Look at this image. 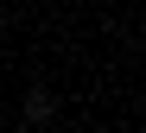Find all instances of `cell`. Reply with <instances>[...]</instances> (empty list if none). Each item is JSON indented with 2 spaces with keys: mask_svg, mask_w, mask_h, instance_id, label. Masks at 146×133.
<instances>
[{
  "mask_svg": "<svg viewBox=\"0 0 146 133\" xmlns=\"http://www.w3.org/2000/svg\"><path fill=\"white\" fill-rule=\"evenodd\" d=\"M19 133H38V127H19Z\"/></svg>",
  "mask_w": 146,
  "mask_h": 133,
  "instance_id": "obj_2",
  "label": "cell"
},
{
  "mask_svg": "<svg viewBox=\"0 0 146 133\" xmlns=\"http://www.w3.org/2000/svg\"><path fill=\"white\" fill-rule=\"evenodd\" d=\"M51 108H57L51 89H32V95H26V120H51Z\"/></svg>",
  "mask_w": 146,
  "mask_h": 133,
  "instance_id": "obj_1",
  "label": "cell"
}]
</instances>
